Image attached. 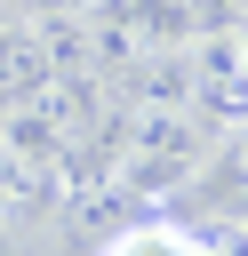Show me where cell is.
<instances>
[{
  "label": "cell",
  "instance_id": "obj_1",
  "mask_svg": "<svg viewBox=\"0 0 248 256\" xmlns=\"http://www.w3.org/2000/svg\"><path fill=\"white\" fill-rule=\"evenodd\" d=\"M216 136H224V128H216L200 104L120 112V128H112V184H120L128 200H176V192L208 168Z\"/></svg>",
  "mask_w": 248,
  "mask_h": 256
},
{
  "label": "cell",
  "instance_id": "obj_2",
  "mask_svg": "<svg viewBox=\"0 0 248 256\" xmlns=\"http://www.w3.org/2000/svg\"><path fill=\"white\" fill-rule=\"evenodd\" d=\"M192 104L216 128L248 120V40H240V24H200L192 32Z\"/></svg>",
  "mask_w": 248,
  "mask_h": 256
},
{
  "label": "cell",
  "instance_id": "obj_3",
  "mask_svg": "<svg viewBox=\"0 0 248 256\" xmlns=\"http://www.w3.org/2000/svg\"><path fill=\"white\" fill-rule=\"evenodd\" d=\"M104 256H248V224H136Z\"/></svg>",
  "mask_w": 248,
  "mask_h": 256
},
{
  "label": "cell",
  "instance_id": "obj_4",
  "mask_svg": "<svg viewBox=\"0 0 248 256\" xmlns=\"http://www.w3.org/2000/svg\"><path fill=\"white\" fill-rule=\"evenodd\" d=\"M56 88V56H48V32L40 24H0V112L8 104H32Z\"/></svg>",
  "mask_w": 248,
  "mask_h": 256
},
{
  "label": "cell",
  "instance_id": "obj_5",
  "mask_svg": "<svg viewBox=\"0 0 248 256\" xmlns=\"http://www.w3.org/2000/svg\"><path fill=\"white\" fill-rule=\"evenodd\" d=\"M192 184H208V192H216L224 224H248V120L216 136V152H208V168H200Z\"/></svg>",
  "mask_w": 248,
  "mask_h": 256
},
{
  "label": "cell",
  "instance_id": "obj_6",
  "mask_svg": "<svg viewBox=\"0 0 248 256\" xmlns=\"http://www.w3.org/2000/svg\"><path fill=\"white\" fill-rule=\"evenodd\" d=\"M48 200H56L48 168H32V160L0 152V224H24V216H32V208H48Z\"/></svg>",
  "mask_w": 248,
  "mask_h": 256
},
{
  "label": "cell",
  "instance_id": "obj_7",
  "mask_svg": "<svg viewBox=\"0 0 248 256\" xmlns=\"http://www.w3.org/2000/svg\"><path fill=\"white\" fill-rule=\"evenodd\" d=\"M96 8H112V0H32V16H96Z\"/></svg>",
  "mask_w": 248,
  "mask_h": 256
},
{
  "label": "cell",
  "instance_id": "obj_8",
  "mask_svg": "<svg viewBox=\"0 0 248 256\" xmlns=\"http://www.w3.org/2000/svg\"><path fill=\"white\" fill-rule=\"evenodd\" d=\"M240 40H248V16H240Z\"/></svg>",
  "mask_w": 248,
  "mask_h": 256
}]
</instances>
